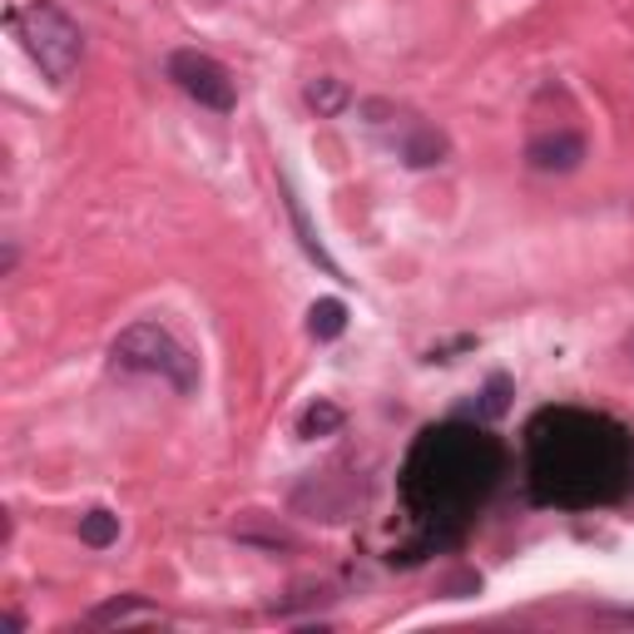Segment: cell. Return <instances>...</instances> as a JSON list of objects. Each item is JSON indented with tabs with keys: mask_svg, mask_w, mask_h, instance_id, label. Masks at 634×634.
Here are the masks:
<instances>
[{
	"mask_svg": "<svg viewBox=\"0 0 634 634\" xmlns=\"http://www.w3.org/2000/svg\"><path fill=\"white\" fill-rule=\"evenodd\" d=\"M531 467L535 491L545 501H605L625 485L630 451L610 421L580 417V411H545L531 427Z\"/></svg>",
	"mask_w": 634,
	"mask_h": 634,
	"instance_id": "1",
	"label": "cell"
},
{
	"mask_svg": "<svg viewBox=\"0 0 634 634\" xmlns=\"http://www.w3.org/2000/svg\"><path fill=\"white\" fill-rule=\"evenodd\" d=\"M495 476H501V447L491 437L467 427H441L427 431L421 447L411 451L407 491L427 515H457L491 495Z\"/></svg>",
	"mask_w": 634,
	"mask_h": 634,
	"instance_id": "2",
	"label": "cell"
},
{
	"mask_svg": "<svg viewBox=\"0 0 634 634\" xmlns=\"http://www.w3.org/2000/svg\"><path fill=\"white\" fill-rule=\"evenodd\" d=\"M10 30L20 35V45H25V55L35 60L40 70H45L55 84H65L70 75L80 70V55H84V35L80 25L65 16L60 6H50V0H30V6L10 10Z\"/></svg>",
	"mask_w": 634,
	"mask_h": 634,
	"instance_id": "3",
	"label": "cell"
},
{
	"mask_svg": "<svg viewBox=\"0 0 634 634\" xmlns=\"http://www.w3.org/2000/svg\"><path fill=\"white\" fill-rule=\"evenodd\" d=\"M110 357H114V367H124V372L164 377V382H174L178 392H194V387H198L194 352H188V347L178 342L164 323H134V327H124V333L114 337Z\"/></svg>",
	"mask_w": 634,
	"mask_h": 634,
	"instance_id": "4",
	"label": "cell"
},
{
	"mask_svg": "<svg viewBox=\"0 0 634 634\" xmlns=\"http://www.w3.org/2000/svg\"><path fill=\"white\" fill-rule=\"evenodd\" d=\"M168 80L178 84V90L188 94V100H198L204 110H218V114H228L238 104V84L234 75H228L218 60H208V55H198V50H174L168 55Z\"/></svg>",
	"mask_w": 634,
	"mask_h": 634,
	"instance_id": "5",
	"label": "cell"
},
{
	"mask_svg": "<svg viewBox=\"0 0 634 634\" xmlns=\"http://www.w3.org/2000/svg\"><path fill=\"white\" fill-rule=\"evenodd\" d=\"M531 168H541V174H570V168H580V158H585V140L570 130L560 134H541V140H531Z\"/></svg>",
	"mask_w": 634,
	"mask_h": 634,
	"instance_id": "6",
	"label": "cell"
},
{
	"mask_svg": "<svg viewBox=\"0 0 634 634\" xmlns=\"http://www.w3.org/2000/svg\"><path fill=\"white\" fill-rule=\"evenodd\" d=\"M342 327H347V303H337V298L313 303V313H308V333L317 337V342H333V337H342Z\"/></svg>",
	"mask_w": 634,
	"mask_h": 634,
	"instance_id": "7",
	"label": "cell"
},
{
	"mask_svg": "<svg viewBox=\"0 0 634 634\" xmlns=\"http://www.w3.org/2000/svg\"><path fill=\"white\" fill-rule=\"evenodd\" d=\"M80 541L90 545V551H110V545L120 541V515H114V511L80 515Z\"/></svg>",
	"mask_w": 634,
	"mask_h": 634,
	"instance_id": "8",
	"label": "cell"
},
{
	"mask_svg": "<svg viewBox=\"0 0 634 634\" xmlns=\"http://www.w3.org/2000/svg\"><path fill=\"white\" fill-rule=\"evenodd\" d=\"M347 100H352V94H347V84H342V80H333V75L308 84V104H313L317 114H327V120H333V114H342V110H347Z\"/></svg>",
	"mask_w": 634,
	"mask_h": 634,
	"instance_id": "9",
	"label": "cell"
},
{
	"mask_svg": "<svg viewBox=\"0 0 634 634\" xmlns=\"http://www.w3.org/2000/svg\"><path fill=\"white\" fill-rule=\"evenodd\" d=\"M441 154H447V144H441V134H431V130H417L407 144H401V158L407 164H441Z\"/></svg>",
	"mask_w": 634,
	"mask_h": 634,
	"instance_id": "10",
	"label": "cell"
},
{
	"mask_svg": "<svg viewBox=\"0 0 634 634\" xmlns=\"http://www.w3.org/2000/svg\"><path fill=\"white\" fill-rule=\"evenodd\" d=\"M337 427H342V411H337L333 401H313V407L303 411V421H298L303 437H333Z\"/></svg>",
	"mask_w": 634,
	"mask_h": 634,
	"instance_id": "11",
	"label": "cell"
},
{
	"mask_svg": "<svg viewBox=\"0 0 634 634\" xmlns=\"http://www.w3.org/2000/svg\"><path fill=\"white\" fill-rule=\"evenodd\" d=\"M505 392H511V382H505V377H491V387H485L481 417H501V411H505Z\"/></svg>",
	"mask_w": 634,
	"mask_h": 634,
	"instance_id": "12",
	"label": "cell"
}]
</instances>
